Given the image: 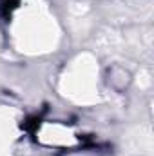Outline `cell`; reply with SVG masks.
<instances>
[{
  "mask_svg": "<svg viewBox=\"0 0 154 156\" xmlns=\"http://www.w3.org/2000/svg\"><path fill=\"white\" fill-rule=\"evenodd\" d=\"M38 125H40V118H37V116H35V118H29L27 122H24V129H27V131H31V133H33Z\"/></svg>",
  "mask_w": 154,
  "mask_h": 156,
  "instance_id": "2",
  "label": "cell"
},
{
  "mask_svg": "<svg viewBox=\"0 0 154 156\" xmlns=\"http://www.w3.org/2000/svg\"><path fill=\"white\" fill-rule=\"evenodd\" d=\"M18 4H20V0H0V13H2V16L9 18L11 13L18 7Z\"/></svg>",
  "mask_w": 154,
  "mask_h": 156,
  "instance_id": "1",
  "label": "cell"
}]
</instances>
